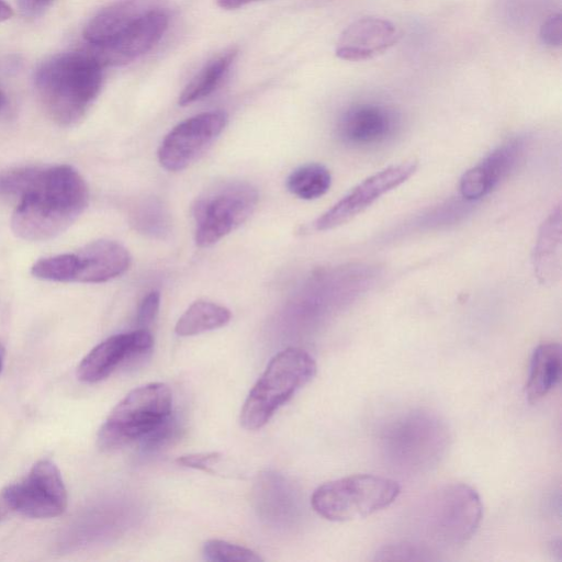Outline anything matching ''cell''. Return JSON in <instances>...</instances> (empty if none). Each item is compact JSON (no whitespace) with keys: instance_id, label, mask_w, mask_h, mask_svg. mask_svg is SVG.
<instances>
[{"instance_id":"16","label":"cell","mask_w":562,"mask_h":562,"mask_svg":"<svg viewBox=\"0 0 562 562\" xmlns=\"http://www.w3.org/2000/svg\"><path fill=\"white\" fill-rule=\"evenodd\" d=\"M396 126L395 114L375 103H362L347 110L339 122L344 142L355 146L376 145L387 139Z\"/></svg>"},{"instance_id":"11","label":"cell","mask_w":562,"mask_h":562,"mask_svg":"<svg viewBox=\"0 0 562 562\" xmlns=\"http://www.w3.org/2000/svg\"><path fill=\"white\" fill-rule=\"evenodd\" d=\"M154 338L147 328L113 335L91 349L77 369V376L86 383L108 378L119 366L148 355Z\"/></svg>"},{"instance_id":"26","label":"cell","mask_w":562,"mask_h":562,"mask_svg":"<svg viewBox=\"0 0 562 562\" xmlns=\"http://www.w3.org/2000/svg\"><path fill=\"white\" fill-rule=\"evenodd\" d=\"M178 430L179 426L171 414L140 439L143 451L153 452L161 449L176 437Z\"/></svg>"},{"instance_id":"28","label":"cell","mask_w":562,"mask_h":562,"mask_svg":"<svg viewBox=\"0 0 562 562\" xmlns=\"http://www.w3.org/2000/svg\"><path fill=\"white\" fill-rule=\"evenodd\" d=\"M160 304V294L157 291H151L142 301L138 313L137 324L139 328H147L156 318Z\"/></svg>"},{"instance_id":"27","label":"cell","mask_w":562,"mask_h":562,"mask_svg":"<svg viewBox=\"0 0 562 562\" xmlns=\"http://www.w3.org/2000/svg\"><path fill=\"white\" fill-rule=\"evenodd\" d=\"M218 452H205V453H191L179 457L176 462L179 465L202 470L204 472L214 473V465H216L221 459Z\"/></svg>"},{"instance_id":"19","label":"cell","mask_w":562,"mask_h":562,"mask_svg":"<svg viewBox=\"0 0 562 562\" xmlns=\"http://www.w3.org/2000/svg\"><path fill=\"white\" fill-rule=\"evenodd\" d=\"M562 348L558 342H543L533 350L529 376L525 386L527 398L536 403L551 392L560 382Z\"/></svg>"},{"instance_id":"12","label":"cell","mask_w":562,"mask_h":562,"mask_svg":"<svg viewBox=\"0 0 562 562\" xmlns=\"http://www.w3.org/2000/svg\"><path fill=\"white\" fill-rule=\"evenodd\" d=\"M169 24L167 8L156 10L130 29L101 45H88V50L104 68L128 64L149 52L162 37Z\"/></svg>"},{"instance_id":"17","label":"cell","mask_w":562,"mask_h":562,"mask_svg":"<svg viewBox=\"0 0 562 562\" xmlns=\"http://www.w3.org/2000/svg\"><path fill=\"white\" fill-rule=\"evenodd\" d=\"M164 8V0H119L88 22L83 36L88 45L108 43L147 14Z\"/></svg>"},{"instance_id":"33","label":"cell","mask_w":562,"mask_h":562,"mask_svg":"<svg viewBox=\"0 0 562 562\" xmlns=\"http://www.w3.org/2000/svg\"><path fill=\"white\" fill-rule=\"evenodd\" d=\"M13 15L12 9L7 2L0 0V22L10 19Z\"/></svg>"},{"instance_id":"7","label":"cell","mask_w":562,"mask_h":562,"mask_svg":"<svg viewBox=\"0 0 562 562\" xmlns=\"http://www.w3.org/2000/svg\"><path fill=\"white\" fill-rule=\"evenodd\" d=\"M482 517V504L474 490L453 484L435 493L426 513L427 531L434 540L447 546L467 542Z\"/></svg>"},{"instance_id":"32","label":"cell","mask_w":562,"mask_h":562,"mask_svg":"<svg viewBox=\"0 0 562 562\" xmlns=\"http://www.w3.org/2000/svg\"><path fill=\"white\" fill-rule=\"evenodd\" d=\"M260 0H216L217 4L226 10L237 9Z\"/></svg>"},{"instance_id":"9","label":"cell","mask_w":562,"mask_h":562,"mask_svg":"<svg viewBox=\"0 0 562 562\" xmlns=\"http://www.w3.org/2000/svg\"><path fill=\"white\" fill-rule=\"evenodd\" d=\"M227 115L223 111L196 114L176 125L158 149L160 165L169 171H180L203 155L223 132Z\"/></svg>"},{"instance_id":"21","label":"cell","mask_w":562,"mask_h":562,"mask_svg":"<svg viewBox=\"0 0 562 562\" xmlns=\"http://www.w3.org/2000/svg\"><path fill=\"white\" fill-rule=\"evenodd\" d=\"M232 314L225 306L198 300L178 319L175 331L179 336H193L217 329L231 321Z\"/></svg>"},{"instance_id":"20","label":"cell","mask_w":562,"mask_h":562,"mask_svg":"<svg viewBox=\"0 0 562 562\" xmlns=\"http://www.w3.org/2000/svg\"><path fill=\"white\" fill-rule=\"evenodd\" d=\"M561 207L557 206L542 223L533 251V265L542 283H554L561 271Z\"/></svg>"},{"instance_id":"18","label":"cell","mask_w":562,"mask_h":562,"mask_svg":"<svg viewBox=\"0 0 562 562\" xmlns=\"http://www.w3.org/2000/svg\"><path fill=\"white\" fill-rule=\"evenodd\" d=\"M391 451L411 463L423 462L431 452L438 451L442 429L440 424L432 418L416 414L407 419H402L390 429Z\"/></svg>"},{"instance_id":"1","label":"cell","mask_w":562,"mask_h":562,"mask_svg":"<svg viewBox=\"0 0 562 562\" xmlns=\"http://www.w3.org/2000/svg\"><path fill=\"white\" fill-rule=\"evenodd\" d=\"M1 190L18 194L11 228L30 241L52 239L68 229L89 202L88 186L70 165L24 168L0 180Z\"/></svg>"},{"instance_id":"4","label":"cell","mask_w":562,"mask_h":562,"mask_svg":"<svg viewBox=\"0 0 562 562\" xmlns=\"http://www.w3.org/2000/svg\"><path fill=\"white\" fill-rule=\"evenodd\" d=\"M400 493L398 483L392 479L353 474L319 485L312 494L311 505L327 520L348 521L390 506Z\"/></svg>"},{"instance_id":"30","label":"cell","mask_w":562,"mask_h":562,"mask_svg":"<svg viewBox=\"0 0 562 562\" xmlns=\"http://www.w3.org/2000/svg\"><path fill=\"white\" fill-rule=\"evenodd\" d=\"M53 0H18L20 12L27 18L40 15Z\"/></svg>"},{"instance_id":"29","label":"cell","mask_w":562,"mask_h":562,"mask_svg":"<svg viewBox=\"0 0 562 562\" xmlns=\"http://www.w3.org/2000/svg\"><path fill=\"white\" fill-rule=\"evenodd\" d=\"M540 38L549 46H561L562 16L560 13L550 15L540 27Z\"/></svg>"},{"instance_id":"34","label":"cell","mask_w":562,"mask_h":562,"mask_svg":"<svg viewBox=\"0 0 562 562\" xmlns=\"http://www.w3.org/2000/svg\"><path fill=\"white\" fill-rule=\"evenodd\" d=\"M4 356H5L4 348H3V346L0 344V372H1V369H2V367H3Z\"/></svg>"},{"instance_id":"23","label":"cell","mask_w":562,"mask_h":562,"mask_svg":"<svg viewBox=\"0 0 562 562\" xmlns=\"http://www.w3.org/2000/svg\"><path fill=\"white\" fill-rule=\"evenodd\" d=\"M329 170L321 164H307L293 170L286 179L291 193L303 200H314L324 195L330 188Z\"/></svg>"},{"instance_id":"6","label":"cell","mask_w":562,"mask_h":562,"mask_svg":"<svg viewBox=\"0 0 562 562\" xmlns=\"http://www.w3.org/2000/svg\"><path fill=\"white\" fill-rule=\"evenodd\" d=\"M258 193L249 183L221 182L201 194L193 205L195 243L209 247L241 225L254 212Z\"/></svg>"},{"instance_id":"3","label":"cell","mask_w":562,"mask_h":562,"mask_svg":"<svg viewBox=\"0 0 562 562\" xmlns=\"http://www.w3.org/2000/svg\"><path fill=\"white\" fill-rule=\"evenodd\" d=\"M317 366L305 350L290 347L272 357L250 390L240 411V424L259 429L294 393L316 374Z\"/></svg>"},{"instance_id":"13","label":"cell","mask_w":562,"mask_h":562,"mask_svg":"<svg viewBox=\"0 0 562 562\" xmlns=\"http://www.w3.org/2000/svg\"><path fill=\"white\" fill-rule=\"evenodd\" d=\"M527 145L525 137L513 138L467 170L459 183L461 195L475 201L487 195L515 168Z\"/></svg>"},{"instance_id":"31","label":"cell","mask_w":562,"mask_h":562,"mask_svg":"<svg viewBox=\"0 0 562 562\" xmlns=\"http://www.w3.org/2000/svg\"><path fill=\"white\" fill-rule=\"evenodd\" d=\"M11 513H13L12 505L5 490L3 488L0 492V521Z\"/></svg>"},{"instance_id":"24","label":"cell","mask_w":562,"mask_h":562,"mask_svg":"<svg viewBox=\"0 0 562 562\" xmlns=\"http://www.w3.org/2000/svg\"><path fill=\"white\" fill-rule=\"evenodd\" d=\"M75 254H61L37 260L31 268L33 277L54 282H74Z\"/></svg>"},{"instance_id":"10","label":"cell","mask_w":562,"mask_h":562,"mask_svg":"<svg viewBox=\"0 0 562 562\" xmlns=\"http://www.w3.org/2000/svg\"><path fill=\"white\" fill-rule=\"evenodd\" d=\"M417 169L415 160H407L368 177L351 189L344 198L323 213L315 222L316 231L338 227L364 211L386 192L411 178Z\"/></svg>"},{"instance_id":"25","label":"cell","mask_w":562,"mask_h":562,"mask_svg":"<svg viewBox=\"0 0 562 562\" xmlns=\"http://www.w3.org/2000/svg\"><path fill=\"white\" fill-rule=\"evenodd\" d=\"M203 555L214 562H259L262 558L255 551L224 540L212 539L203 544Z\"/></svg>"},{"instance_id":"15","label":"cell","mask_w":562,"mask_h":562,"mask_svg":"<svg viewBox=\"0 0 562 562\" xmlns=\"http://www.w3.org/2000/svg\"><path fill=\"white\" fill-rule=\"evenodd\" d=\"M74 254L76 260L74 282H106L123 274L131 265L128 250L114 240H94Z\"/></svg>"},{"instance_id":"5","label":"cell","mask_w":562,"mask_h":562,"mask_svg":"<svg viewBox=\"0 0 562 562\" xmlns=\"http://www.w3.org/2000/svg\"><path fill=\"white\" fill-rule=\"evenodd\" d=\"M172 393L161 382L148 383L132 390L122 398L98 432L102 450L122 448L140 440L171 415Z\"/></svg>"},{"instance_id":"22","label":"cell","mask_w":562,"mask_h":562,"mask_svg":"<svg viewBox=\"0 0 562 562\" xmlns=\"http://www.w3.org/2000/svg\"><path fill=\"white\" fill-rule=\"evenodd\" d=\"M237 55L229 49L209 61L184 87L179 95V104L184 106L210 95L222 82Z\"/></svg>"},{"instance_id":"35","label":"cell","mask_w":562,"mask_h":562,"mask_svg":"<svg viewBox=\"0 0 562 562\" xmlns=\"http://www.w3.org/2000/svg\"><path fill=\"white\" fill-rule=\"evenodd\" d=\"M3 99H4V98H3V94H2V92L0 91V106H1V105H2V103H3Z\"/></svg>"},{"instance_id":"8","label":"cell","mask_w":562,"mask_h":562,"mask_svg":"<svg viewBox=\"0 0 562 562\" xmlns=\"http://www.w3.org/2000/svg\"><path fill=\"white\" fill-rule=\"evenodd\" d=\"M13 512L31 518H53L67 507V491L57 467L49 460L36 462L19 483L4 487Z\"/></svg>"},{"instance_id":"2","label":"cell","mask_w":562,"mask_h":562,"mask_svg":"<svg viewBox=\"0 0 562 562\" xmlns=\"http://www.w3.org/2000/svg\"><path fill=\"white\" fill-rule=\"evenodd\" d=\"M103 67L88 52H70L44 61L35 74V89L46 113L60 125L78 123L97 99Z\"/></svg>"},{"instance_id":"14","label":"cell","mask_w":562,"mask_h":562,"mask_svg":"<svg viewBox=\"0 0 562 562\" xmlns=\"http://www.w3.org/2000/svg\"><path fill=\"white\" fill-rule=\"evenodd\" d=\"M397 36V29L389 20L361 18L341 33L336 55L345 60H364L386 50L396 42Z\"/></svg>"}]
</instances>
